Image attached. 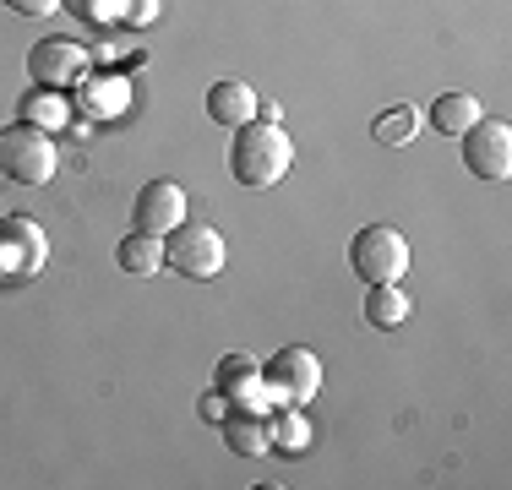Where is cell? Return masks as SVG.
<instances>
[{
	"label": "cell",
	"mask_w": 512,
	"mask_h": 490,
	"mask_svg": "<svg viewBox=\"0 0 512 490\" xmlns=\"http://www.w3.org/2000/svg\"><path fill=\"white\" fill-rule=\"evenodd\" d=\"M306 441H311V425L300 420L295 409H284L273 420V447H284V452H306Z\"/></svg>",
	"instance_id": "cell-17"
},
{
	"label": "cell",
	"mask_w": 512,
	"mask_h": 490,
	"mask_svg": "<svg viewBox=\"0 0 512 490\" xmlns=\"http://www.w3.org/2000/svg\"><path fill=\"white\" fill-rule=\"evenodd\" d=\"M120 17L137 22V28H148V22L158 17V0H120Z\"/></svg>",
	"instance_id": "cell-19"
},
{
	"label": "cell",
	"mask_w": 512,
	"mask_h": 490,
	"mask_svg": "<svg viewBox=\"0 0 512 490\" xmlns=\"http://www.w3.org/2000/svg\"><path fill=\"white\" fill-rule=\"evenodd\" d=\"M207 115L218 120V126H246V120H256V93L246 88V82H235V77H224V82H213L207 88Z\"/></svg>",
	"instance_id": "cell-12"
},
{
	"label": "cell",
	"mask_w": 512,
	"mask_h": 490,
	"mask_svg": "<svg viewBox=\"0 0 512 490\" xmlns=\"http://www.w3.org/2000/svg\"><path fill=\"white\" fill-rule=\"evenodd\" d=\"M6 6H11V11H22V17H50L60 0H6Z\"/></svg>",
	"instance_id": "cell-21"
},
{
	"label": "cell",
	"mask_w": 512,
	"mask_h": 490,
	"mask_svg": "<svg viewBox=\"0 0 512 490\" xmlns=\"http://www.w3.org/2000/svg\"><path fill=\"white\" fill-rule=\"evenodd\" d=\"M224 262H229V245L202 218H180L164 235V267H175L180 278H218Z\"/></svg>",
	"instance_id": "cell-2"
},
{
	"label": "cell",
	"mask_w": 512,
	"mask_h": 490,
	"mask_svg": "<svg viewBox=\"0 0 512 490\" xmlns=\"http://www.w3.org/2000/svg\"><path fill=\"white\" fill-rule=\"evenodd\" d=\"M115 262H120V273H131V278H148L164 267V235H126L115 245Z\"/></svg>",
	"instance_id": "cell-13"
},
{
	"label": "cell",
	"mask_w": 512,
	"mask_h": 490,
	"mask_svg": "<svg viewBox=\"0 0 512 490\" xmlns=\"http://www.w3.org/2000/svg\"><path fill=\"white\" fill-rule=\"evenodd\" d=\"M22 120H28V126H60V120H66V104H60V98H44V93H28L22 98Z\"/></svg>",
	"instance_id": "cell-18"
},
{
	"label": "cell",
	"mask_w": 512,
	"mask_h": 490,
	"mask_svg": "<svg viewBox=\"0 0 512 490\" xmlns=\"http://www.w3.org/2000/svg\"><path fill=\"white\" fill-rule=\"evenodd\" d=\"M50 262V240L28 213L0 218V278H33Z\"/></svg>",
	"instance_id": "cell-7"
},
{
	"label": "cell",
	"mask_w": 512,
	"mask_h": 490,
	"mask_svg": "<svg viewBox=\"0 0 512 490\" xmlns=\"http://www.w3.org/2000/svg\"><path fill=\"white\" fill-rule=\"evenodd\" d=\"M262 387L284 403H311L322 392V360H316L306 343H289V349H278L262 365Z\"/></svg>",
	"instance_id": "cell-5"
},
{
	"label": "cell",
	"mask_w": 512,
	"mask_h": 490,
	"mask_svg": "<svg viewBox=\"0 0 512 490\" xmlns=\"http://www.w3.org/2000/svg\"><path fill=\"white\" fill-rule=\"evenodd\" d=\"M463 169L480 180H507L512 175V126L507 120L480 115L463 131Z\"/></svg>",
	"instance_id": "cell-6"
},
{
	"label": "cell",
	"mask_w": 512,
	"mask_h": 490,
	"mask_svg": "<svg viewBox=\"0 0 512 490\" xmlns=\"http://www.w3.org/2000/svg\"><path fill=\"white\" fill-rule=\"evenodd\" d=\"M349 273L365 284H398L409 273V240L393 224H365L349 240Z\"/></svg>",
	"instance_id": "cell-3"
},
{
	"label": "cell",
	"mask_w": 512,
	"mask_h": 490,
	"mask_svg": "<svg viewBox=\"0 0 512 490\" xmlns=\"http://www.w3.org/2000/svg\"><path fill=\"white\" fill-rule=\"evenodd\" d=\"M365 322L376 327V333H393V327L409 322V294L398 284H371L365 294Z\"/></svg>",
	"instance_id": "cell-14"
},
{
	"label": "cell",
	"mask_w": 512,
	"mask_h": 490,
	"mask_svg": "<svg viewBox=\"0 0 512 490\" xmlns=\"http://www.w3.org/2000/svg\"><path fill=\"white\" fill-rule=\"evenodd\" d=\"M229 414V398L218 392V398H202V420H224Z\"/></svg>",
	"instance_id": "cell-22"
},
{
	"label": "cell",
	"mask_w": 512,
	"mask_h": 490,
	"mask_svg": "<svg viewBox=\"0 0 512 490\" xmlns=\"http://www.w3.org/2000/svg\"><path fill=\"white\" fill-rule=\"evenodd\" d=\"M224 441L235 458H262V452H273V420H267L262 409H229L224 420Z\"/></svg>",
	"instance_id": "cell-11"
},
{
	"label": "cell",
	"mask_w": 512,
	"mask_h": 490,
	"mask_svg": "<svg viewBox=\"0 0 512 490\" xmlns=\"http://www.w3.org/2000/svg\"><path fill=\"white\" fill-rule=\"evenodd\" d=\"M213 392H224L235 409H262V360L246 349L224 354L218 371H213Z\"/></svg>",
	"instance_id": "cell-10"
},
{
	"label": "cell",
	"mask_w": 512,
	"mask_h": 490,
	"mask_svg": "<svg viewBox=\"0 0 512 490\" xmlns=\"http://www.w3.org/2000/svg\"><path fill=\"white\" fill-rule=\"evenodd\" d=\"M474 120H480V98H474V93H442V98L431 104L436 137H463Z\"/></svg>",
	"instance_id": "cell-15"
},
{
	"label": "cell",
	"mask_w": 512,
	"mask_h": 490,
	"mask_svg": "<svg viewBox=\"0 0 512 490\" xmlns=\"http://www.w3.org/2000/svg\"><path fill=\"white\" fill-rule=\"evenodd\" d=\"M60 6H71L82 22H88V17H93V22H99V17H109V0H60Z\"/></svg>",
	"instance_id": "cell-20"
},
{
	"label": "cell",
	"mask_w": 512,
	"mask_h": 490,
	"mask_svg": "<svg viewBox=\"0 0 512 490\" xmlns=\"http://www.w3.org/2000/svg\"><path fill=\"white\" fill-rule=\"evenodd\" d=\"M0 175L17 186H44L55 175V142L44 137V126H6L0 131Z\"/></svg>",
	"instance_id": "cell-4"
},
{
	"label": "cell",
	"mask_w": 512,
	"mask_h": 490,
	"mask_svg": "<svg viewBox=\"0 0 512 490\" xmlns=\"http://www.w3.org/2000/svg\"><path fill=\"white\" fill-rule=\"evenodd\" d=\"M295 164V147H289L284 126L278 120H246L235 126V147H229V175L240 180L246 191H267L289 175Z\"/></svg>",
	"instance_id": "cell-1"
},
{
	"label": "cell",
	"mask_w": 512,
	"mask_h": 490,
	"mask_svg": "<svg viewBox=\"0 0 512 490\" xmlns=\"http://www.w3.org/2000/svg\"><path fill=\"white\" fill-rule=\"evenodd\" d=\"M180 218H186V191H180L175 180H148V186L137 191V202H131V224H137L142 235H169Z\"/></svg>",
	"instance_id": "cell-9"
},
{
	"label": "cell",
	"mask_w": 512,
	"mask_h": 490,
	"mask_svg": "<svg viewBox=\"0 0 512 490\" xmlns=\"http://www.w3.org/2000/svg\"><path fill=\"white\" fill-rule=\"evenodd\" d=\"M414 126H420V115H414L409 104H398V109H387V115H376L371 137H376V142H387V147H404V142L414 137Z\"/></svg>",
	"instance_id": "cell-16"
},
{
	"label": "cell",
	"mask_w": 512,
	"mask_h": 490,
	"mask_svg": "<svg viewBox=\"0 0 512 490\" xmlns=\"http://www.w3.org/2000/svg\"><path fill=\"white\" fill-rule=\"evenodd\" d=\"M88 44L77 39H39L28 49V77L39 82V88H77L82 77H88Z\"/></svg>",
	"instance_id": "cell-8"
}]
</instances>
